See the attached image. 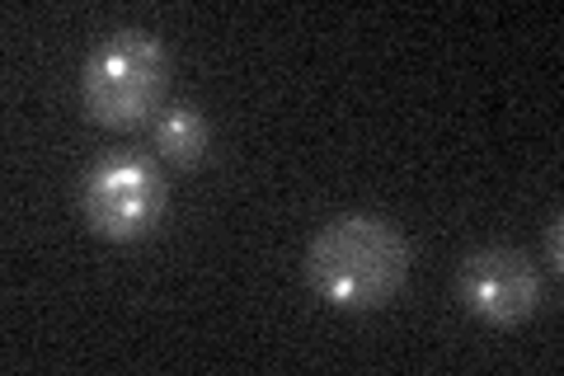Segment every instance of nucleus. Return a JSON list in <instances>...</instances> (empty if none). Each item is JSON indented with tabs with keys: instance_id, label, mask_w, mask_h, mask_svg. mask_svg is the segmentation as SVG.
I'll use <instances>...</instances> for the list:
<instances>
[{
	"instance_id": "obj_1",
	"label": "nucleus",
	"mask_w": 564,
	"mask_h": 376,
	"mask_svg": "<svg viewBox=\"0 0 564 376\" xmlns=\"http://www.w3.org/2000/svg\"><path fill=\"white\" fill-rule=\"evenodd\" d=\"M410 278V240L386 217L352 212L321 226L306 249L311 292L334 311H377Z\"/></svg>"
},
{
	"instance_id": "obj_2",
	"label": "nucleus",
	"mask_w": 564,
	"mask_h": 376,
	"mask_svg": "<svg viewBox=\"0 0 564 376\" xmlns=\"http://www.w3.org/2000/svg\"><path fill=\"white\" fill-rule=\"evenodd\" d=\"M170 85V52L147 29H118L85 57L80 95L85 114L99 128H137L147 114L161 109Z\"/></svg>"
},
{
	"instance_id": "obj_3",
	"label": "nucleus",
	"mask_w": 564,
	"mask_h": 376,
	"mask_svg": "<svg viewBox=\"0 0 564 376\" xmlns=\"http://www.w3.org/2000/svg\"><path fill=\"white\" fill-rule=\"evenodd\" d=\"M85 222L95 226V236L104 240H141L147 230L165 217V179L151 160H137V155H113L95 165L85 174Z\"/></svg>"
},
{
	"instance_id": "obj_4",
	"label": "nucleus",
	"mask_w": 564,
	"mask_h": 376,
	"mask_svg": "<svg viewBox=\"0 0 564 376\" xmlns=\"http://www.w3.org/2000/svg\"><path fill=\"white\" fill-rule=\"evenodd\" d=\"M456 288H462V301L475 320H485L494 330H513L541 307V268L522 249L489 245L462 264Z\"/></svg>"
},
{
	"instance_id": "obj_5",
	"label": "nucleus",
	"mask_w": 564,
	"mask_h": 376,
	"mask_svg": "<svg viewBox=\"0 0 564 376\" xmlns=\"http://www.w3.org/2000/svg\"><path fill=\"white\" fill-rule=\"evenodd\" d=\"M207 147H212L207 118L193 104H165L161 118H155V151L170 165H198V160H207Z\"/></svg>"
},
{
	"instance_id": "obj_6",
	"label": "nucleus",
	"mask_w": 564,
	"mask_h": 376,
	"mask_svg": "<svg viewBox=\"0 0 564 376\" xmlns=\"http://www.w3.org/2000/svg\"><path fill=\"white\" fill-rule=\"evenodd\" d=\"M545 249H551V273H560V268H564V255H560V212L551 217V226H545Z\"/></svg>"
}]
</instances>
